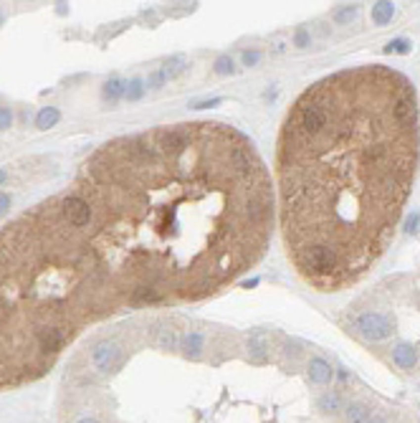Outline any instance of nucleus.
I'll return each instance as SVG.
<instances>
[{
  "label": "nucleus",
  "mask_w": 420,
  "mask_h": 423,
  "mask_svg": "<svg viewBox=\"0 0 420 423\" xmlns=\"http://www.w3.org/2000/svg\"><path fill=\"white\" fill-rule=\"evenodd\" d=\"M86 190L127 292L205 299L256 266L271 241L266 162L223 122L154 127L106 145L86 167Z\"/></svg>",
  "instance_id": "1"
},
{
  "label": "nucleus",
  "mask_w": 420,
  "mask_h": 423,
  "mask_svg": "<svg viewBox=\"0 0 420 423\" xmlns=\"http://www.w3.org/2000/svg\"><path fill=\"white\" fill-rule=\"evenodd\" d=\"M418 162V99L405 74L355 66L296 97L276 145L279 226L309 286L339 292L380 261Z\"/></svg>",
  "instance_id": "2"
},
{
  "label": "nucleus",
  "mask_w": 420,
  "mask_h": 423,
  "mask_svg": "<svg viewBox=\"0 0 420 423\" xmlns=\"http://www.w3.org/2000/svg\"><path fill=\"white\" fill-rule=\"evenodd\" d=\"M61 213L74 228H86L92 220V208L81 195H66L61 200Z\"/></svg>",
  "instance_id": "3"
},
{
  "label": "nucleus",
  "mask_w": 420,
  "mask_h": 423,
  "mask_svg": "<svg viewBox=\"0 0 420 423\" xmlns=\"http://www.w3.org/2000/svg\"><path fill=\"white\" fill-rule=\"evenodd\" d=\"M357 329L370 340H385L392 332V322L385 315H377V312H367V315L357 317Z\"/></svg>",
  "instance_id": "4"
},
{
  "label": "nucleus",
  "mask_w": 420,
  "mask_h": 423,
  "mask_svg": "<svg viewBox=\"0 0 420 423\" xmlns=\"http://www.w3.org/2000/svg\"><path fill=\"white\" fill-rule=\"evenodd\" d=\"M92 363H94L101 372L114 370V365L119 363V350H117L112 342H99V345H94V350H92Z\"/></svg>",
  "instance_id": "5"
},
{
  "label": "nucleus",
  "mask_w": 420,
  "mask_h": 423,
  "mask_svg": "<svg viewBox=\"0 0 420 423\" xmlns=\"http://www.w3.org/2000/svg\"><path fill=\"white\" fill-rule=\"evenodd\" d=\"M309 375H312L314 383H329L331 380V368L322 360V358H314L312 363H309Z\"/></svg>",
  "instance_id": "6"
},
{
  "label": "nucleus",
  "mask_w": 420,
  "mask_h": 423,
  "mask_svg": "<svg viewBox=\"0 0 420 423\" xmlns=\"http://www.w3.org/2000/svg\"><path fill=\"white\" fill-rule=\"evenodd\" d=\"M124 92H127V84L119 79V76H112L106 84H104V89H101V97L106 99V102H117L119 97H124Z\"/></svg>",
  "instance_id": "7"
},
{
  "label": "nucleus",
  "mask_w": 420,
  "mask_h": 423,
  "mask_svg": "<svg viewBox=\"0 0 420 423\" xmlns=\"http://www.w3.org/2000/svg\"><path fill=\"white\" fill-rule=\"evenodd\" d=\"M392 360L400 365V368L410 370V368L415 365V352H413L410 345H397V347L392 350Z\"/></svg>",
  "instance_id": "8"
},
{
  "label": "nucleus",
  "mask_w": 420,
  "mask_h": 423,
  "mask_svg": "<svg viewBox=\"0 0 420 423\" xmlns=\"http://www.w3.org/2000/svg\"><path fill=\"white\" fill-rule=\"evenodd\" d=\"M248 345H251V352L256 355V360H258V363H263V360H266L269 342H266V335H263V332H253V335H251V340H248Z\"/></svg>",
  "instance_id": "9"
},
{
  "label": "nucleus",
  "mask_w": 420,
  "mask_h": 423,
  "mask_svg": "<svg viewBox=\"0 0 420 423\" xmlns=\"http://www.w3.org/2000/svg\"><path fill=\"white\" fill-rule=\"evenodd\" d=\"M58 119H61L58 109L46 106V109H41V112H38V117H36V127H38V129H51Z\"/></svg>",
  "instance_id": "10"
},
{
  "label": "nucleus",
  "mask_w": 420,
  "mask_h": 423,
  "mask_svg": "<svg viewBox=\"0 0 420 423\" xmlns=\"http://www.w3.org/2000/svg\"><path fill=\"white\" fill-rule=\"evenodd\" d=\"M183 350L187 355H192V358H197V355L203 352V335H197V332H187L185 340H183Z\"/></svg>",
  "instance_id": "11"
},
{
  "label": "nucleus",
  "mask_w": 420,
  "mask_h": 423,
  "mask_svg": "<svg viewBox=\"0 0 420 423\" xmlns=\"http://www.w3.org/2000/svg\"><path fill=\"white\" fill-rule=\"evenodd\" d=\"M154 342H157V347H162V350H175L178 347V335H175V329H160V332H154Z\"/></svg>",
  "instance_id": "12"
},
{
  "label": "nucleus",
  "mask_w": 420,
  "mask_h": 423,
  "mask_svg": "<svg viewBox=\"0 0 420 423\" xmlns=\"http://www.w3.org/2000/svg\"><path fill=\"white\" fill-rule=\"evenodd\" d=\"M392 13H395L392 3H377V5H372V20L377 26H385L387 20H392Z\"/></svg>",
  "instance_id": "13"
},
{
  "label": "nucleus",
  "mask_w": 420,
  "mask_h": 423,
  "mask_svg": "<svg viewBox=\"0 0 420 423\" xmlns=\"http://www.w3.org/2000/svg\"><path fill=\"white\" fill-rule=\"evenodd\" d=\"M185 66H187V61H185L183 56H172V58L165 63V69H162V71H165V76H167V79H172V76L183 74V71H185Z\"/></svg>",
  "instance_id": "14"
},
{
  "label": "nucleus",
  "mask_w": 420,
  "mask_h": 423,
  "mask_svg": "<svg viewBox=\"0 0 420 423\" xmlns=\"http://www.w3.org/2000/svg\"><path fill=\"white\" fill-rule=\"evenodd\" d=\"M142 94H144V81H142V79H132V81L127 84L124 97H127L129 102H137V99H142Z\"/></svg>",
  "instance_id": "15"
},
{
  "label": "nucleus",
  "mask_w": 420,
  "mask_h": 423,
  "mask_svg": "<svg viewBox=\"0 0 420 423\" xmlns=\"http://www.w3.org/2000/svg\"><path fill=\"white\" fill-rule=\"evenodd\" d=\"M213 69H215V74H231L233 71V58L231 56H218Z\"/></svg>",
  "instance_id": "16"
},
{
  "label": "nucleus",
  "mask_w": 420,
  "mask_h": 423,
  "mask_svg": "<svg viewBox=\"0 0 420 423\" xmlns=\"http://www.w3.org/2000/svg\"><path fill=\"white\" fill-rule=\"evenodd\" d=\"M355 15H357V8H355V5H342V8L334 13V20H337V23H347V20H352Z\"/></svg>",
  "instance_id": "17"
},
{
  "label": "nucleus",
  "mask_w": 420,
  "mask_h": 423,
  "mask_svg": "<svg viewBox=\"0 0 420 423\" xmlns=\"http://www.w3.org/2000/svg\"><path fill=\"white\" fill-rule=\"evenodd\" d=\"M165 84H167V76H165V71H162V69L152 71V74H149V79H147V86H149V89H162Z\"/></svg>",
  "instance_id": "18"
},
{
  "label": "nucleus",
  "mask_w": 420,
  "mask_h": 423,
  "mask_svg": "<svg viewBox=\"0 0 420 423\" xmlns=\"http://www.w3.org/2000/svg\"><path fill=\"white\" fill-rule=\"evenodd\" d=\"M347 418H349V423H362V421L367 418V411H365L362 406H352V408L347 411Z\"/></svg>",
  "instance_id": "19"
},
{
  "label": "nucleus",
  "mask_w": 420,
  "mask_h": 423,
  "mask_svg": "<svg viewBox=\"0 0 420 423\" xmlns=\"http://www.w3.org/2000/svg\"><path fill=\"white\" fill-rule=\"evenodd\" d=\"M408 49H410V43H408L405 38H397V41L387 43L385 51H387V53H392V51H395V53H408Z\"/></svg>",
  "instance_id": "20"
},
{
  "label": "nucleus",
  "mask_w": 420,
  "mask_h": 423,
  "mask_svg": "<svg viewBox=\"0 0 420 423\" xmlns=\"http://www.w3.org/2000/svg\"><path fill=\"white\" fill-rule=\"evenodd\" d=\"M10 122H13L10 109H8V106H0V129H8V127H10Z\"/></svg>",
  "instance_id": "21"
},
{
  "label": "nucleus",
  "mask_w": 420,
  "mask_h": 423,
  "mask_svg": "<svg viewBox=\"0 0 420 423\" xmlns=\"http://www.w3.org/2000/svg\"><path fill=\"white\" fill-rule=\"evenodd\" d=\"M324 411H337L339 408V400L337 398H331V395H327V398H322V403H319Z\"/></svg>",
  "instance_id": "22"
},
{
  "label": "nucleus",
  "mask_w": 420,
  "mask_h": 423,
  "mask_svg": "<svg viewBox=\"0 0 420 423\" xmlns=\"http://www.w3.org/2000/svg\"><path fill=\"white\" fill-rule=\"evenodd\" d=\"M258 61H261L258 51H246V53H243V63H246V66H256Z\"/></svg>",
  "instance_id": "23"
},
{
  "label": "nucleus",
  "mask_w": 420,
  "mask_h": 423,
  "mask_svg": "<svg viewBox=\"0 0 420 423\" xmlns=\"http://www.w3.org/2000/svg\"><path fill=\"white\" fill-rule=\"evenodd\" d=\"M218 104H220V99H203V102H195L192 109H213Z\"/></svg>",
  "instance_id": "24"
},
{
  "label": "nucleus",
  "mask_w": 420,
  "mask_h": 423,
  "mask_svg": "<svg viewBox=\"0 0 420 423\" xmlns=\"http://www.w3.org/2000/svg\"><path fill=\"white\" fill-rule=\"evenodd\" d=\"M8 208H10V195L8 193H0V215H3Z\"/></svg>",
  "instance_id": "25"
},
{
  "label": "nucleus",
  "mask_w": 420,
  "mask_h": 423,
  "mask_svg": "<svg viewBox=\"0 0 420 423\" xmlns=\"http://www.w3.org/2000/svg\"><path fill=\"white\" fill-rule=\"evenodd\" d=\"M306 43H309V33L306 31H299L296 33V46H306Z\"/></svg>",
  "instance_id": "26"
},
{
  "label": "nucleus",
  "mask_w": 420,
  "mask_h": 423,
  "mask_svg": "<svg viewBox=\"0 0 420 423\" xmlns=\"http://www.w3.org/2000/svg\"><path fill=\"white\" fill-rule=\"evenodd\" d=\"M5 180H8V175H5V170H0V185H3Z\"/></svg>",
  "instance_id": "27"
},
{
  "label": "nucleus",
  "mask_w": 420,
  "mask_h": 423,
  "mask_svg": "<svg viewBox=\"0 0 420 423\" xmlns=\"http://www.w3.org/2000/svg\"><path fill=\"white\" fill-rule=\"evenodd\" d=\"M367 423H385V421H382V418H380V416H374V418H370V421H367Z\"/></svg>",
  "instance_id": "28"
},
{
  "label": "nucleus",
  "mask_w": 420,
  "mask_h": 423,
  "mask_svg": "<svg viewBox=\"0 0 420 423\" xmlns=\"http://www.w3.org/2000/svg\"><path fill=\"white\" fill-rule=\"evenodd\" d=\"M79 423H96L94 418H84V421H79Z\"/></svg>",
  "instance_id": "29"
},
{
  "label": "nucleus",
  "mask_w": 420,
  "mask_h": 423,
  "mask_svg": "<svg viewBox=\"0 0 420 423\" xmlns=\"http://www.w3.org/2000/svg\"><path fill=\"white\" fill-rule=\"evenodd\" d=\"M0 20H3V15H0Z\"/></svg>",
  "instance_id": "30"
}]
</instances>
